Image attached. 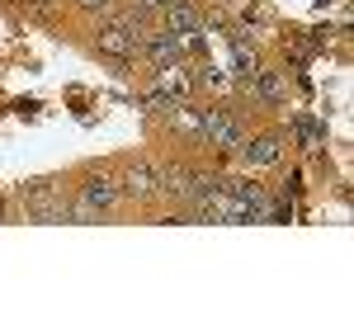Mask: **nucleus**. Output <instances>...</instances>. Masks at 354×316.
Segmentation results:
<instances>
[{
  "mask_svg": "<svg viewBox=\"0 0 354 316\" xmlns=\"http://www.w3.org/2000/svg\"><path fill=\"white\" fill-rule=\"evenodd\" d=\"M147 28H151V19H142L137 10H118L113 5L109 15L95 24V33H90V48L100 57H109V62H137V53H142V38H147Z\"/></svg>",
  "mask_w": 354,
  "mask_h": 316,
  "instance_id": "1",
  "label": "nucleus"
},
{
  "mask_svg": "<svg viewBox=\"0 0 354 316\" xmlns=\"http://www.w3.org/2000/svg\"><path fill=\"white\" fill-rule=\"evenodd\" d=\"M245 142V113L227 100L203 104V147H213L222 156H236V147Z\"/></svg>",
  "mask_w": 354,
  "mask_h": 316,
  "instance_id": "2",
  "label": "nucleus"
},
{
  "mask_svg": "<svg viewBox=\"0 0 354 316\" xmlns=\"http://www.w3.org/2000/svg\"><path fill=\"white\" fill-rule=\"evenodd\" d=\"M71 194H76L95 217H104V212H113L123 203V189H118L113 165H85L81 175H76V189H71Z\"/></svg>",
  "mask_w": 354,
  "mask_h": 316,
  "instance_id": "3",
  "label": "nucleus"
},
{
  "mask_svg": "<svg viewBox=\"0 0 354 316\" xmlns=\"http://www.w3.org/2000/svg\"><path fill=\"white\" fill-rule=\"evenodd\" d=\"M113 175H118V189H123V198L128 203H161L165 194H161V170H156V160H147V156H128V160H118L113 165Z\"/></svg>",
  "mask_w": 354,
  "mask_h": 316,
  "instance_id": "4",
  "label": "nucleus"
},
{
  "mask_svg": "<svg viewBox=\"0 0 354 316\" xmlns=\"http://www.w3.org/2000/svg\"><path fill=\"white\" fill-rule=\"evenodd\" d=\"M283 147H288V132L265 128V132H245V142L236 147V160L245 170H270L283 160Z\"/></svg>",
  "mask_w": 354,
  "mask_h": 316,
  "instance_id": "5",
  "label": "nucleus"
},
{
  "mask_svg": "<svg viewBox=\"0 0 354 316\" xmlns=\"http://www.w3.org/2000/svg\"><path fill=\"white\" fill-rule=\"evenodd\" d=\"M241 90L255 100V104H265V109L288 104V80H283V71H274V66H255V71L241 80Z\"/></svg>",
  "mask_w": 354,
  "mask_h": 316,
  "instance_id": "6",
  "label": "nucleus"
},
{
  "mask_svg": "<svg viewBox=\"0 0 354 316\" xmlns=\"http://www.w3.org/2000/svg\"><path fill=\"white\" fill-rule=\"evenodd\" d=\"M156 24L170 28V33H203V28H208V15L198 10V0H180V5H170V10H165Z\"/></svg>",
  "mask_w": 354,
  "mask_h": 316,
  "instance_id": "7",
  "label": "nucleus"
},
{
  "mask_svg": "<svg viewBox=\"0 0 354 316\" xmlns=\"http://www.w3.org/2000/svg\"><path fill=\"white\" fill-rule=\"evenodd\" d=\"M170 5H180V0H128V10H137V15H142V19H151V24L161 19Z\"/></svg>",
  "mask_w": 354,
  "mask_h": 316,
  "instance_id": "8",
  "label": "nucleus"
},
{
  "mask_svg": "<svg viewBox=\"0 0 354 316\" xmlns=\"http://www.w3.org/2000/svg\"><path fill=\"white\" fill-rule=\"evenodd\" d=\"M293 137H298L302 147H317V142H322L326 132L317 128V123H307V118H293Z\"/></svg>",
  "mask_w": 354,
  "mask_h": 316,
  "instance_id": "9",
  "label": "nucleus"
},
{
  "mask_svg": "<svg viewBox=\"0 0 354 316\" xmlns=\"http://www.w3.org/2000/svg\"><path fill=\"white\" fill-rule=\"evenodd\" d=\"M71 5H76V10H85V15H109L118 0H71Z\"/></svg>",
  "mask_w": 354,
  "mask_h": 316,
  "instance_id": "10",
  "label": "nucleus"
},
{
  "mask_svg": "<svg viewBox=\"0 0 354 316\" xmlns=\"http://www.w3.org/2000/svg\"><path fill=\"white\" fill-rule=\"evenodd\" d=\"M24 5H28V10H38V15H48V10H53L57 0H24Z\"/></svg>",
  "mask_w": 354,
  "mask_h": 316,
  "instance_id": "11",
  "label": "nucleus"
},
{
  "mask_svg": "<svg viewBox=\"0 0 354 316\" xmlns=\"http://www.w3.org/2000/svg\"><path fill=\"white\" fill-rule=\"evenodd\" d=\"M0 222H5V198H0Z\"/></svg>",
  "mask_w": 354,
  "mask_h": 316,
  "instance_id": "12",
  "label": "nucleus"
}]
</instances>
